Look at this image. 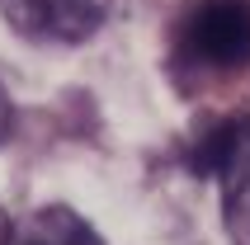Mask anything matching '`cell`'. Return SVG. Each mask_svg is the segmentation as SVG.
<instances>
[{"label":"cell","instance_id":"1","mask_svg":"<svg viewBox=\"0 0 250 245\" xmlns=\"http://www.w3.org/2000/svg\"><path fill=\"white\" fill-rule=\"evenodd\" d=\"M175 61L194 76L250 66V0H194L175 28Z\"/></svg>","mask_w":250,"mask_h":245},{"label":"cell","instance_id":"2","mask_svg":"<svg viewBox=\"0 0 250 245\" xmlns=\"http://www.w3.org/2000/svg\"><path fill=\"white\" fill-rule=\"evenodd\" d=\"M203 170L217 175L222 189V222L231 245H250V113L227 122L203 151Z\"/></svg>","mask_w":250,"mask_h":245},{"label":"cell","instance_id":"3","mask_svg":"<svg viewBox=\"0 0 250 245\" xmlns=\"http://www.w3.org/2000/svg\"><path fill=\"white\" fill-rule=\"evenodd\" d=\"M118 0H0V10L24 38L38 42H85L109 24Z\"/></svg>","mask_w":250,"mask_h":245},{"label":"cell","instance_id":"4","mask_svg":"<svg viewBox=\"0 0 250 245\" xmlns=\"http://www.w3.org/2000/svg\"><path fill=\"white\" fill-rule=\"evenodd\" d=\"M14 245H104V241L81 212H71L66 203H52V207H38L24 222Z\"/></svg>","mask_w":250,"mask_h":245},{"label":"cell","instance_id":"5","mask_svg":"<svg viewBox=\"0 0 250 245\" xmlns=\"http://www.w3.org/2000/svg\"><path fill=\"white\" fill-rule=\"evenodd\" d=\"M10 122H14V109H10V95H5V85H0V142L10 137Z\"/></svg>","mask_w":250,"mask_h":245},{"label":"cell","instance_id":"6","mask_svg":"<svg viewBox=\"0 0 250 245\" xmlns=\"http://www.w3.org/2000/svg\"><path fill=\"white\" fill-rule=\"evenodd\" d=\"M0 245H14V222L0 212Z\"/></svg>","mask_w":250,"mask_h":245}]
</instances>
